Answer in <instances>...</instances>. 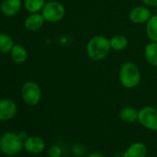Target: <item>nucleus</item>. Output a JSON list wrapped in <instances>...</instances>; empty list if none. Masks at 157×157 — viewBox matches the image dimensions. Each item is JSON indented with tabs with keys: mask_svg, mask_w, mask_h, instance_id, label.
<instances>
[{
	"mask_svg": "<svg viewBox=\"0 0 157 157\" xmlns=\"http://www.w3.org/2000/svg\"><path fill=\"white\" fill-rule=\"evenodd\" d=\"M111 50L109 38L101 34L93 36L86 44V54L88 57L95 62L106 58Z\"/></svg>",
	"mask_w": 157,
	"mask_h": 157,
	"instance_id": "f257e3e1",
	"label": "nucleus"
},
{
	"mask_svg": "<svg viewBox=\"0 0 157 157\" xmlns=\"http://www.w3.org/2000/svg\"><path fill=\"white\" fill-rule=\"evenodd\" d=\"M118 81L122 87L134 89L141 82V71L133 62L128 61L122 64L118 71Z\"/></svg>",
	"mask_w": 157,
	"mask_h": 157,
	"instance_id": "f03ea898",
	"label": "nucleus"
},
{
	"mask_svg": "<svg viewBox=\"0 0 157 157\" xmlns=\"http://www.w3.org/2000/svg\"><path fill=\"white\" fill-rule=\"evenodd\" d=\"M25 133L7 132L0 139V149L7 155H16L22 150Z\"/></svg>",
	"mask_w": 157,
	"mask_h": 157,
	"instance_id": "7ed1b4c3",
	"label": "nucleus"
},
{
	"mask_svg": "<svg viewBox=\"0 0 157 157\" xmlns=\"http://www.w3.org/2000/svg\"><path fill=\"white\" fill-rule=\"evenodd\" d=\"M45 21L56 23L61 21L66 15V9L63 4L58 1H48L41 11Z\"/></svg>",
	"mask_w": 157,
	"mask_h": 157,
	"instance_id": "20e7f679",
	"label": "nucleus"
},
{
	"mask_svg": "<svg viewBox=\"0 0 157 157\" xmlns=\"http://www.w3.org/2000/svg\"><path fill=\"white\" fill-rule=\"evenodd\" d=\"M21 97L23 101L31 106L37 105L42 99V90L35 82H27L21 87Z\"/></svg>",
	"mask_w": 157,
	"mask_h": 157,
	"instance_id": "39448f33",
	"label": "nucleus"
},
{
	"mask_svg": "<svg viewBox=\"0 0 157 157\" xmlns=\"http://www.w3.org/2000/svg\"><path fill=\"white\" fill-rule=\"evenodd\" d=\"M138 121L150 130H157V109L152 106L141 108L139 111Z\"/></svg>",
	"mask_w": 157,
	"mask_h": 157,
	"instance_id": "423d86ee",
	"label": "nucleus"
},
{
	"mask_svg": "<svg viewBox=\"0 0 157 157\" xmlns=\"http://www.w3.org/2000/svg\"><path fill=\"white\" fill-rule=\"evenodd\" d=\"M151 11L150 8L146 6H136L132 8L128 13V19L129 21L136 24V25H140V24H146V22L149 21V19L151 17Z\"/></svg>",
	"mask_w": 157,
	"mask_h": 157,
	"instance_id": "0eeeda50",
	"label": "nucleus"
},
{
	"mask_svg": "<svg viewBox=\"0 0 157 157\" xmlns=\"http://www.w3.org/2000/svg\"><path fill=\"white\" fill-rule=\"evenodd\" d=\"M17 105L10 99L0 100V121H7L15 117L17 114Z\"/></svg>",
	"mask_w": 157,
	"mask_h": 157,
	"instance_id": "6e6552de",
	"label": "nucleus"
},
{
	"mask_svg": "<svg viewBox=\"0 0 157 157\" xmlns=\"http://www.w3.org/2000/svg\"><path fill=\"white\" fill-rule=\"evenodd\" d=\"M22 6V0H2L0 10L3 15L11 18L16 16Z\"/></svg>",
	"mask_w": 157,
	"mask_h": 157,
	"instance_id": "1a4fd4ad",
	"label": "nucleus"
},
{
	"mask_svg": "<svg viewBox=\"0 0 157 157\" xmlns=\"http://www.w3.org/2000/svg\"><path fill=\"white\" fill-rule=\"evenodd\" d=\"M44 22L45 20L42 13H30V15L24 21V27L29 32H37L44 26Z\"/></svg>",
	"mask_w": 157,
	"mask_h": 157,
	"instance_id": "9d476101",
	"label": "nucleus"
},
{
	"mask_svg": "<svg viewBox=\"0 0 157 157\" xmlns=\"http://www.w3.org/2000/svg\"><path fill=\"white\" fill-rule=\"evenodd\" d=\"M23 147L30 153L37 154V153L42 152L44 150L45 143L42 138L38 137V136H32V137L27 138L24 140Z\"/></svg>",
	"mask_w": 157,
	"mask_h": 157,
	"instance_id": "9b49d317",
	"label": "nucleus"
},
{
	"mask_svg": "<svg viewBox=\"0 0 157 157\" xmlns=\"http://www.w3.org/2000/svg\"><path fill=\"white\" fill-rule=\"evenodd\" d=\"M147 148L142 142L132 143L123 153V157H146Z\"/></svg>",
	"mask_w": 157,
	"mask_h": 157,
	"instance_id": "f8f14e48",
	"label": "nucleus"
},
{
	"mask_svg": "<svg viewBox=\"0 0 157 157\" xmlns=\"http://www.w3.org/2000/svg\"><path fill=\"white\" fill-rule=\"evenodd\" d=\"M144 57L146 62L151 67H157V43L151 42L145 45Z\"/></svg>",
	"mask_w": 157,
	"mask_h": 157,
	"instance_id": "ddd939ff",
	"label": "nucleus"
},
{
	"mask_svg": "<svg viewBox=\"0 0 157 157\" xmlns=\"http://www.w3.org/2000/svg\"><path fill=\"white\" fill-rule=\"evenodd\" d=\"M10 54L11 59L17 64H23L28 58V52L21 44H15Z\"/></svg>",
	"mask_w": 157,
	"mask_h": 157,
	"instance_id": "4468645a",
	"label": "nucleus"
},
{
	"mask_svg": "<svg viewBox=\"0 0 157 157\" xmlns=\"http://www.w3.org/2000/svg\"><path fill=\"white\" fill-rule=\"evenodd\" d=\"M139 111L132 106H126L119 111V118L124 123H134L138 121Z\"/></svg>",
	"mask_w": 157,
	"mask_h": 157,
	"instance_id": "2eb2a0df",
	"label": "nucleus"
},
{
	"mask_svg": "<svg viewBox=\"0 0 157 157\" xmlns=\"http://www.w3.org/2000/svg\"><path fill=\"white\" fill-rule=\"evenodd\" d=\"M145 33L151 42L157 43V14L151 15L145 24Z\"/></svg>",
	"mask_w": 157,
	"mask_h": 157,
	"instance_id": "dca6fc26",
	"label": "nucleus"
},
{
	"mask_svg": "<svg viewBox=\"0 0 157 157\" xmlns=\"http://www.w3.org/2000/svg\"><path fill=\"white\" fill-rule=\"evenodd\" d=\"M111 49L114 51H123L128 45V40L125 35L116 34L109 38Z\"/></svg>",
	"mask_w": 157,
	"mask_h": 157,
	"instance_id": "f3484780",
	"label": "nucleus"
},
{
	"mask_svg": "<svg viewBox=\"0 0 157 157\" xmlns=\"http://www.w3.org/2000/svg\"><path fill=\"white\" fill-rule=\"evenodd\" d=\"M15 45L13 39L7 33H0V53L10 54Z\"/></svg>",
	"mask_w": 157,
	"mask_h": 157,
	"instance_id": "a211bd4d",
	"label": "nucleus"
},
{
	"mask_svg": "<svg viewBox=\"0 0 157 157\" xmlns=\"http://www.w3.org/2000/svg\"><path fill=\"white\" fill-rule=\"evenodd\" d=\"M45 3V0H24L23 6L29 13H36L42 11Z\"/></svg>",
	"mask_w": 157,
	"mask_h": 157,
	"instance_id": "6ab92c4d",
	"label": "nucleus"
},
{
	"mask_svg": "<svg viewBox=\"0 0 157 157\" xmlns=\"http://www.w3.org/2000/svg\"><path fill=\"white\" fill-rule=\"evenodd\" d=\"M48 155L50 157H60L61 155V149L58 146H52L48 151Z\"/></svg>",
	"mask_w": 157,
	"mask_h": 157,
	"instance_id": "aec40b11",
	"label": "nucleus"
},
{
	"mask_svg": "<svg viewBox=\"0 0 157 157\" xmlns=\"http://www.w3.org/2000/svg\"><path fill=\"white\" fill-rule=\"evenodd\" d=\"M140 1L148 8H157V0H140Z\"/></svg>",
	"mask_w": 157,
	"mask_h": 157,
	"instance_id": "412c9836",
	"label": "nucleus"
},
{
	"mask_svg": "<svg viewBox=\"0 0 157 157\" xmlns=\"http://www.w3.org/2000/svg\"><path fill=\"white\" fill-rule=\"evenodd\" d=\"M88 157H105V156L102 153H100V152H93Z\"/></svg>",
	"mask_w": 157,
	"mask_h": 157,
	"instance_id": "4be33fe9",
	"label": "nucleus"
}]
</instances>
